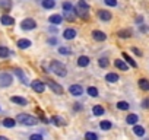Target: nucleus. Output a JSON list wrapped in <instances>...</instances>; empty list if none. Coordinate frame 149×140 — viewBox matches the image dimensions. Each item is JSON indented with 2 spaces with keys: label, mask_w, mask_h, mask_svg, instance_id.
<instances>
[{
  "label": "nucleus",
  "mask_w": 149,
  "mask_h": 140,
  "mask_svg": "<svg viewBox=\"0 0 149 140\" xmlns=\"http://www.w3.org/2000/svg\"><path fill=\"white\" fill-rule=\"evenodd\" d=\"M50 69L53 70V73H54V75H57V76H61V78H64V76L67 75L66 66H64L63 63H60V61H51V64H50Z\"/></svg>",
  "instance_id": "nucleus-1"
},
{
  "label": "nucleus",
  "mask_w": 149,
  "mask_h": 140,
  "mask_svg": "<svg viewBox=\"0 0 149 140\" xmlns=\"http://www.w3.org/2000/svg\"><path fill=\"white\" fill-rule=\"evenodd\" d=\"M21 124L24 125H35L38 123V120L34 117V115H29V114H19L18 118H16Z\"/></svg>",
  "instance_id": "nucleus-2"
},
{
  "label": "nucleus",
  "mask_w": 149,
  "mask_h": 140,
  "mask_svg": "<svg viewBox=\"0 0 149 140\" xmlns=\"http://www.w3.org/2000/svg\"><path fill=\"white\" fill-rule=\"evenodd\" d=\"M21 28H22L24 31H32V29L37 28V22H35L32 18H26V19H24V21L21 22Z\"/></svg>",
  "instance_id": "nucleus-3"
},
{
  "label": "nucleus",
  "mask_w": 149,
  "mask_h": 140,
  "mask_svg": "<svg viewBox=\"0 0 149 140\" xmlns=\"http://www.w3.org/2000/svg\"><path fill=\"white\" fill-rule=\"evenodd\" d=\"M12 82H13V78L9 73H2V75H0V86H2V88L10 86Z\"/></svg>",
  "instance_id": "nucleus-4"
},
{
  "label": "nucleus",
  "mask_w": 149,
  "mask_h": 140,
  "mask_svg": "<svg viewBox=\"0 0 149 140\" xmlns=\"http://www.w3.org/2000/svg\"><path fill=\"white\" fill-rule=\"evenodd\" d=\"M45 83L51 88V91L54 92V94H57V95H63V88L58 85V83H56V82H53L51 79H47L45 80Z\"/></svg>",
  "instance_id": "nucleus-5"
},
{
  "label": "nucleus",
  "mask_w": 149,
  "mask_h": 140,
  "mask_svg": "<svg viewBox=\"0 0 149 140\" xmlns=\"http://www.w3.org/2000/svg\"><path fill=\"white\" fill-rule=\"evenodd\" d=\"M31 88L35 91V92H38V94H42L44 91H45V85H44V82H41V80H34L32 83H31Z\"/></svg>",
  "instance_id": "nucleus-6"
},
{
  "label": "nucleus",
  "mask_w": 149,
  "mask_h": 140,
  "mask_svg": "<svg viewBox=\"0 0 149 140\" xmlns=\"http://www.w3.org/2000/svg\"><path fill=\"white\" fill-rule=\"evenodd\" d=\"M69 92H70L73 96H81V95L84 94V88H82L81 85H72V86L69 88Z\"/></svg>",
  "instance_id": "nucleus-7"
},
{
  "label": "nucleus",
  "mask_w": 149,
  "mask_h": 140,
  "mask_svg": "<svg viewBox=\"0 0 149 140\" xmlns=\"http://www.w3.org/2000/svg\"><path fill=\"white\" fill-rule=\"evenodd\" d=\"M97 15H98V18L101 19V21H105V22H108V21H111V18H113V15L108 12V10H98L97 12Z\"/></svg>",
  "instance_id": "nucleus-8"
},
{
  "label": "nucleus",
  "mask_w": 149,
  "mask_h": 140,
  "mask_svg": "<svg viewBox=\"0 0 149 140\" xmlns=\"http://www.w3.org/2000/svg\"><path fill=\"white\" fill-rule=\"evenodd\" d=\"M48 22H50V24H53V25H56V26H58V25L63 22V16H61V15L54 13V15H51V16L48 18Z\"/></svg>",
  "instance_id": "nucleus-9"
},
{
  "label": "nucleus",
  "mask_w": 149,
  "mask_h": 140,
  "mask_svg": "<svg viewBox=\"0 0 149 140\" xmlns=\"http://www.w3.org/2000/svg\"><path fill=\"white\" fill-rule=\"evenodd\" d=\"M0 22H2L5 26H12L15 24V19L9 15H2V18H0Z\"/></svg>",
  "instance_id": "nucleus-10"
},
{
  "label": "nucleus",
  "mask_w": 149,
  "mask_h": 140,
  "mask_svg": "<svg viewBox=\"0 0 149 140\" xmlns=\"http://www.w3.org/2000/svg\"><path fill=\"white\" fill-rule=\"evenodd\" d=\"M76 35H78V32H76V29H73V28H67V29L63 32V37H64L66 40H73Z\"/></svg>",
  "instance_id": "nucleus-11"
},
{
  "label": "nucleus",
  "mask_w": 149,
  "mask_h": 140,
  "mask_svg": "<svg viewBox=\"0 0 149 140\" xmlns=\"http://www.w3.org/2000/svg\"><path fill=\"white\" fill-rule=\"evenodd\" d=\"M92 38L95 40V41H105L107 40V35L102 32V31H92Z\"/></svg>",
  "instance_id": "nucleus-12"
},
{
  "label": "nucleus",
  "mask_w": 149,
  "mask_h": 140,
  "mask_svg": "<svg viewBox=\"0 0 149 140\" xmlns=\"http://www.w3.org/2000/svg\"><path fill=\"white\" fill-rule=\"evenodd\" d=\"M31 45H32V42H31L29 40L22 38V40H19V41H18V48H21V50H26V48H29Z\"/></svg>",
  "instance_id": "nucleus-13"
},
{
  "label": "nucleus",
  "mask_w": 149,
  "mask_h": 140,
  "mask_svg": "<svg viewBox=\"0 0 149 140\" xmlns=\"http://www.w3.org/2000/svg\"><path fill=\"white\" fill-rule=\"evenodd\" d=\"M63 18L67 19V21H70V22H73L74 19H76V13H74V9H73V10H64V12H63Z\"/></svg>",
  "instance_id": "nucleus-14"
},
{
  "label": "nucleus",
  "mask_w": 149,
  "mask_h": 140,
  "mask_svg": "<svg viewBox=\"0 0 149 140\" xmlns=\"http://www.w3.org/2000/svg\"><path fill=\"white\" fill-rule=\"evenodd\" d=\"M10 8H12V2H10V0H0V9H2L3 12L10 10Z\"/></svg>",
  "instance_id": "nucleus-15"
},
{
  "label": "nucleus",
  "mask_w": 149,
  "mask_h": 140,
  "mask_svg": "<svg viewBox=\"0 0 149 140\" xmlns=\"http://www.w3.org/2000/svg\"><path fill=\"white\" fill-rule=\"evenodd\" d=\"M114 66H116L118 70H123V72H127V70H129V66H127L123 60H116V61H114Z\"/></svg>",
  "instance_id": "nucleus-16"
},
{
  "label": "nucleus",
  "mask_w": 149,
  "mask_h": 140,
  "mask_svg": "<svg viewBox=\"0 0 149 140\" xmlns=\"http://www.w3.org/2000/svg\"><path fill=\"white\" fill-rule=\"evenodd\" d=\"M89 57H86V55H81L79 58H78V66L79 67H86L88 64H89Z\"/></svg>",
  "instance_id": "nucleus-17"
},
{
  "label": "nucleus",
  "mask_w": 149,
  "mask_h": 140,
  "mask_svg": "<svg viewBox=\"0 0 149 140\" xmlns=\"http://www.w3.org/2000/svg\"><path fill=\"white\" fill-rule=\"evenodd\" d=\"M10 101L15 102V104H18V105H22V107H25V105L28 104V101H26L25 98H22V96H12Z\"/></svg>",
  "instance_id": "nucleus-18"
},
{
  "label": "nucleus",
  "mask_w": 149,
  "mask_h": 140,
  "mask_svg": "<svg viewBox=\"0 0 149 140\" xmlns=\"http://www.w3.org/2000/svg\"><path fill=\"white\" fill-rule=\"evenodd\" d=\"M13 72L16 73V76H18V78H19V79H21V80H22V82H24L25 85H28V79H26V76H25V73L22 72V70H21V69H13Z\"/></svg>",
  "instance_id": "nucleus-19"
},
{
  "label": "nucleus",
  "mask_w": 149,
  "mask_h": 140,
  "mask_svg": "<svg viewBox=\"0 0 149 140\" xmlns=\"http://www.w3.org/2000/svg\"><path fill=\"white\" fill-rule=\"evenodd\" d=\"M41 5H42L44 9H54L56 8V2H54V0H42Z\"/></svg>",
  "instance_id": "nucleus-20"
},
{
  "label": "nucleus",
  "mask_w": 149,
  "mask_h": 140,
  "mask_svg": "<svg viewBox=\"0 0 149 140\" xmlns=\"http://www.w3.org/2000/svg\"><path fill=\"white\" fill-rule=\"evenodd\" d=\"M133 131H134V134H136V136H139V137H142V136H145V128H143L142 125H137V124H133Z\"/></svg>",
  "instance_id": "nucleus-21"
},
{
  "label": "nucleus",
  "mask_w": 149,
  "mask_h": 140,
  "mask_svg": "<svg viewBox=\"0 0 149 140\" xmlns=\"http://www.w3.org/2000/svg\"><path fill=\"white\" fill-rule=\"evenodd\" d=\"M137 120H139V117H137L136 114H129V115L126 117V123H127V124H132V125L136 124Z\"/></svg>",
  "instance_id": "nucleus-22"
},
{
  "label": "nucleus",
  "mask_w": 149,
  "mask_h": 140,
  "mask_svg": "<svg viewBox=\"0 0 149 140\" xmlns=\"http://www.w3.org/2000/svg\"><path fill=\"white\" fill-rule=\"evenodd\" d=\"M3 125H5L6 128H13V127L16 125V121H15L13 118H5V120H3Z\"/></svg>",
  "instance_id": "nucleus-23"
},
{
  "label": "nucleus",
  "mask_w": 149,
  "mask_h": 140,
  "mask_svg": "<svg viewBox=\"0 0 149 140\" xmlns=\"http://www.w3.org/2000/svg\"><path fill=\"white\" fill-rule=\"evenodd\" d=\"M105 80L110 82V83H116V82L118 80V75H116V73H107Z\"/></svg>",
  "instance_id": "nucleus-24"
},
{
  "label": "nucleus",
  "mask_w": 149,
  "mask_h": 140,
  "mask_svg": "<svg viewBox=\"0 0 149 140\" xmlns=\"http://www.w3.org/2000/svg\"><path fill=\"white\" fill-rule=\"evenodd\" d=\"M139 88L142 91H149V80L148 79H139Z\"/></svg>",
  "instance_id": "nucleus-25"
},
{
  "label": "nucleus",
  "mask_w": 149,
  "mask_h": 140,
  "mask_svg": "<svg viewBox=\"0 0 149 140\" xmlns=\"http://www.w3.org/2000/svg\"><path fill=\"white\" fill-rule=\"evenodd\" d=\"M117 35H118L120 38H130V37H132V31H130V29H121V31L117 32Z\"/></svg>",
  "instance_id": "nucleus-26"
},
{
  "label": "nucleus",
  "mask_w": 149,
  "mask_h": 140,
  "mask_svg": "<svg viewBox=\"0 0 149 140\" xmlns=\"http://www.w3.org/2000/svg\"><path fill=\"white\" fill-rule=\"evenodd\" d=\"M92 114H94V115H97V117H100V115H102V114H104V108H102L101 105H95V107L92 108Z\"/></svg>",
  "instance_id": "nucleus-27"
},
{
  "label": "nucleus",
  "mask_w": 149,
  "mask_h": 140,
  "mask_svg": "<svg viewBox=\"0 0 149 140\" xmlns=\"http://www.w3.org/2000/svg\"><path fill=\"white\" fill-rule=\"evenodd\" d=\"M9 54H10V51L8 47H0V58H8Z\"/></svg>",
  "instance_id": "nucleus-28"
},
{
  "label": "nucleus",
  "mask_w": 149,
  "mask_h": 140,
  "mask_svg": "<svg viewBox=\"0 0 149 140\" xmlns=\"http://www.w3.org/2000/svg\"><path fill=\"white\" fill-rule=\"evenodd\" d=\"M123 57H124L126 63H129V64H130L132 67H137V63H136V61H134V60H133V58H132L130 55H127L126 53H123Z\"/></svg>",
  "instance_id": "nucleus-29"
},
{
  "label": "nucleus",
  "mask_w": 149,
  "mask_h": 140,
  "mask_svg": "<svg viewBox=\"0 0 149 140\" xmlns=\"http://www.w3.org/2000/svg\"><path fill=\"white\" fill-rule=\"evenodd\" d=\"M117 108L121 110V111H127V110L130 108V105H129V102H126V101H120V102H117Z\"/></svg>",
  "instance_id": "nucleus-30"
},
{
  "label": "nucleus",
  "mask_w": 149,
  "mask_h": 140,
  "mask_svg": "<svg viewBox=\"0 0 149 140\" xmlns=\"http://www.w3.org/2000/svg\"><path fill=\"white\" fill-rule=\"evenodd\" d=\"M51 121H53L56 125H66V121H64L61 117H57V115H54V117L51 118Z\"/></svg>",
  "instance_id": "nucleus-31"
},
{
  "label": "nucleus",
  "mask_w": 149,
  "mask_h": 140,
  "mask_svg": "<svg viewBox=\"0 0 149 140\" xmlns=\"http://www.w3.org/2000/svg\"><path fill=\"white\" fill-rule=\"evenodd\" d=\"M78 9H81V10H89V5L85 2V0H79V2H78Z\"/></svg>",
  "instance_id": "nucleus-32"
},
{
  "label": "nucleus",
  "mask_w": 149,
  "mask_h": 140,
  "mask_svg": "<svg viewBox=\"0 0 149 140\" xmlns=\"http://www.w3.org/2000/svg\"><path fill=\"white\" fill-rule=\"evenodd\" d=\"M86 92H88V95H89V96H94V98H95V96H98V89H97L95 86H89V88L86 89Z\"/></svg>",
  "instance_id": "nucleus-33"
},
{
  "label": "nucleus",
  "mask_w": 149,
  "mask_h": 140,
  "mask_svg": "<svg viewBox=\"0 0 149 140\" xmlns=\"http://www.w3.org/2000/svg\"><path fill=\"white\" fill-rule=\"evenodd\" d=\"M100 127H101L102 130H110V128L113 127V124H111L110 121H107V120H104V121H101V123H100Z\"/></svg>",
  "instance_id": "nucleus-34"
},
{
  "label": "nucleus",
  "mask_w": 149,
  "mask_h": 140,
  "mask_svg": "<svg viewBox=\"0 0 149 140\" xmlns=\"http://www.w3.org/2000/svg\"><path fill=\"white\" fill-rule=\"evenodd\" d=\"M58 53L63 55H69V54H72V50L69 47H58Z\"/></svg>",
  "instance_id": "nucleus-35"
},
{
  "label": "nucleus",
  "mask_w": 149,
  "mask_h": 140,
  "mask_svg": "<svg viewBox=\"0 0 149 140\" xmlns=\"http://www.w3.org/2000/svg\"><path fill=\"white\" fill-rule=\"evenodd\" d=\"M85 140H98V136L95 133H92V131H88L85 134Z\"/></svg>",
  "instance_id": "nucleus-36"
},
{
  "label": "nucleus",
  "mask_w": 149,
  "mask_h": 140,
  "mask_svg": "<svg viewBox=\"0 0 149 140\" xmlns=\"http://www.w3.org/2000/svg\"><path fill=\"white\" fill-rule=\"evenodd\" d=\"M63 10H73V5L70 2H64L63 3Z\"/></svg>",
  "instance_id": "nucleus-37"
},
{
  "label": "nucleus",
  "mask_w": 149,
  "mask_h": 140,
  "mask_svg": "<svg viewBox=\"0 0 149 140\" xmlns=\"http://www.w3.org/2000/svg\"><path fill=\"white\" fill-rule=\"evenodd\" d=\"M104 3H105L107 6L114 8V6H117V0H104Z\"/></svg>",
  "instance_id": "nucleus-38"
},
{
  "label": "nucleus",
  "mask_w": 149,
  "mask_h": 140,
  "mask_svg": "<svg viewBox=\"0 0 149 140\" xmlns=\"http://www.w3.org/2000/svg\"><path fill=\"white\" fill-rule=\"evenodd\" d=\"M98 64H100V67H107L108 66V60L107 58H100Z\"/></svg>",
  "instance_id": "nucleus-39"
},
{
  "label": "nucleus",
  "mask_w": 149,
  "mask_h": 140,
  "mask_svg": "<svg viewBox=\"0 0 149 140\" xmlns=\"http://www.w3.org/2000/svg\"><path fill=\"white\" fill-rule=\"evenodd\" d=\"M29 140H44V139H42L41 134H32V136L29 137Z\"/></svg>",
  "instance_id": "nucleus-40"
},
{
  "label": "nucleus",
  "mask_w": 149,
  "mask_h": 140,
  "mask_svg": "<svg viewBox=\"0 0 149 140\" xmlns=\"http://www.w3.org/2000/svg\"><path fill=\"white\" fill-rule=\"evenodd\" d=\"M132 50H133V53H134L136 55H142V51H140V50H137L136 47H132Z\"/></svg>",
  "instance_id": "nucleus-41"
},
{
  "label": "nucleus",
  "mask_w": 149,
  "mask_h": 140,
  "mask_svg": "<svg viewBox=\"0 0 149 140\" xmlns=\"http://www.w3.org/2000/svg\"><path fill=\"white\" fill-rule=\"evenodd\" d=\"M142 107H143V108H149V98L143 101V104H142Z\"/></svg>",
  "instance_id": "nucleus-42"
},
{
  "label": "nucleus",
  "mask_w": 149,
  "mask_h": 140,
  "mask_svg": "<svg viewBox=\"0 0 149 140\" xmlns=\"http://www.w3.org/2000/svg\"><path fill=\"white\" fill-rule=\"evenodd\" d=\"M48 42L54 45V44H57V40H56V38H50V40H48Z\"/></svg>",
  "instance_id": "nucleus-43"
},
{
  "label": "nucleus",
  "mask_w": 149,
  "mask_h": 140,
  "mask_svg": "<svg viewBox=\"0 0 149 140\" xmlns=\"http://www.w3.org/2000/svg\"><path fill=\"white\" fill-rule=\"evenodd\" d=\"M81 108H82V107H81V104H74V110H76V111H78V110H81Z\"/></svg>",
  "instance_id": "nucleus-44"
},
{
  "label": "nucleus",
  "mask_w": 149,
  "mask_h": 140,
  "mask_svg": "<svg viewBox=\"0 0 149 140\" xmlns=\"http://www.w3.org/2000/svg\"><path fill=\"white\" fill-rule=\"evenodd\" d=\"M0 140H9L8 137H5V136H0Z\"/></svg>",
  "instance_id": "nucleus-45"
}]
</instances>
